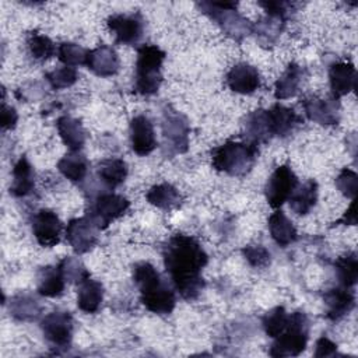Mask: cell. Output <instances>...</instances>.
<instances>
[{
    "label": "cell",
    "mask_w": 358,
    "mask_h": 358,
    "mask_svg": "<svg viewBox=\"0 0 358 358\" xmlns=\"http://www.w3.org/2000/svg\"><path fill=\"white\" fill-rule=\"evenodd\" d=\"M162 130L166 141L172 144V147L178 152H183L187 148V136H189V124L186 119L178 113L176 110H165Z\"/></svg>",
    "instance_id": "17"
},
{
    "label": "cell",
    "mask_w": 358,
    "mask_h": 358,
    "mask_svg": "<svg viewBox=\"0 0 358 358\" xmlns=\"http://www.w3.org/2000/svg\"><path fill=\"white\" fill-rule=\"evenodd\" d=\"M268 231L273 241L282 248L296 241V229L281 210L274 211L268 217Z\"/></svg>",
    "instance_id": "27"
},
{
    "label": "cell",
    "mask_w": 358,
    "mask_h": 358,
    "mask_svg": "<svg viewBox=\"0 0 358 358\" xmlns=\"http://www.w3.org/2000/svg\"><path fill=\"white\" fill-rule=\"evenodd\" d=\"M263 329L268 337L275 338L282 333L288 323V313L282 306H275L263 316Z\"/></svg>",
    "instance_id": "36"
},
{
    "label": "cell",
    "mask_w": 358,
    "mask_h": 358,
    "mask_svg": "<svg viewBox=\"0 0 358 358\" xmlns=\"http://www.w3.org/2000/svg\"><path fill=\"white\" fill-rule=\"evenodd\" d=\"M267 116L271 134L278 137H285L291 134L295 130V127L301 123V117L295 113L294 109L280 103H275L271 109H268Z\"/></svg>",
    "instance_id": "21"
},
{
    "label": "cell",
    "mask_w": 358,
    "mask_h": 358,
    "mask_svg": "<svg viewBox=\"0 0 358 358\" xmlns=\"http://www.w3.org/2000/svg\"><path fill=\"white\" fill-rule=\"evenodd\" d=\"M10 315L22 322H32L41 315V305L29 295H15L10 301Z\"/></svg>",
    "instance_id": "32"
},
{
    "label": "cell",
    "mask_w": 358,
    "mask_h": 358,
    "mask_svg": "<svg viewBox=\"0 0 358 358\" xmlns=\"http://www.w3.org/2000/svg\"><path fill=\"white\" fill-rule=\"evenodd\" d=\"M238 3L234 1H201L199 7L206 13L211 20H214L221 29L232 36L234 39L241 41L246 35L253 32V25L249 20L242 17L236 11Z\"/></svg>",
    "instance_id": "6"
},
{
    "label": "cell",
    "mask_w": 358,
    "mask_h": 358,
    "mask_svg": "<svg viewBox=\"0 0 358 358\" xmlns=\"http://www.w3.org/2000/svg\"><path fill=\"white\" fill-rule=\"evenodd\" d=\"M130 207V201L122 194L102 193L90 207L87 217L98 229H105L112 221L122 217Z\"/></svg>",
    "instance_id": "7"
},
{
    "label": "cell",
    "mask_w": 358,
    "mask_h": 358,
    "mask_svg": "<svg viewBox=\"0 0 358 358\" xmlns=\"http://www.w3.org/2000/svg\"><path fill=\"white\" fill-rule=\"evenodd\" d=\"M77 292V306L85 313L98 312L102 299H103V287L99 281L92 280L91 277L85 278L78 284Z\"/></svg>",
    "instance_id": "25"
},
{
    "label": "cell",
    "mask_w": 358,
    "mask_h": 358,
    "mask_svg": "<svg viewBox=\"0 0 358 358\" xmlns=\"http://www.w3.org/2000/svg\"><path fill=\"white\" fill-rule=\"evenodd\" d=\"M63 224L56 213L48 208L39 210L32 220V232L41 246L52 248L60 241Z\"/></svg>",
    "instance_id": "11"
},
{
    "label": "cell",
    "mask_w": 358,
    "mask_h": 358,
    "mask_svg": "<svg viewBox=\"0 0 358 358\" xmlns=\"http://www.w3.org/2000/svg\"><path fill=\"white\" fill-rule=\"evenodd\" d=\"M41 329L53 347H67L73 337V317L64 310L50 312L41 320Z\"/></svg>",
    "instance_id": "9"
},
{
    "label": "cell",
    "mask_w": 358,
    "mask_h": 358,
    "mask_svg": "<svg viewBox=\"0 0 358 358\" xmlns=\"http://www.w3.org/2000/svg\"><path fill=\"white\" fill-rule=\"evenodd\" d=\"M165 52L157 45H143L137 50L134 91L141 95H152L162 81V63Z\"/></svg>",
    "instance_id": "4"
},
{
    "label": "cell",
    "mask_w": 358,
    "mask_h": 358,
    "mask_svg": "<svg viewBox=\"0 0 358 358\" xmlns=\"http://www.w3.org/2000/svg\"><path fill=\"white\" fill-rule=\"evenodd\" d=\"M87 56L88 50L73 42H63L57 49V57L62 63H64V66L74 67L78 64H85Z\"/></svg>",
    "instance_id": "37"
},
{
    "label": "cell",
    "mask_w": 358,
    "mask_h": 358,
    "mask_svg": "<svg viewBox=\"0 0 358 358\" xmlns=\"http://www.w3.org/2000/svg\"><path fill=\"white\" fill-rule=\"evenodd\" d=\"M59 268L62 270L64 280L73 284H80L90 277V273L85 268V266L77 257H73V256L64 257L59 263Z\"/></svg>",
    "instance_id": "38"
},
{
    "label": "cell",
    "mask_w": 358,
    "mask_h": 358,
    "mask_svg": "<svg viewBox=\"0 0 358 358\" xmlns=\"http://www.w3.org/2000/svg\"><path fill=\"white\" fill-rule=\"evenodd\" d=\"M259 6L263 7V10L267 13V15L270 17H277L281 20H285L287 14L289 13V10L292 8V3L288 1H259Z\"/></svg>",
    "instance_id": "42"
},
{
    "label": "cell",
    "mask_w": 358,
    "mask_h": 358,
    "mask_svg": "<svg viewBox=\"0 0 358 358\" xmlns=\"http://www.w3.org/2000/svg\"><path fill=\"white\" fill-rule=\"evenodd\" d=\"M309 337V320L303 312L288 315V323L281 334H278L270 348V355L275 358L299 355Z\"/></svg>",
    "instance_id": "5"
},
{
    "label": "cell",
    "mask_w": 358,
    "mask_h": 358,
    "mask_svg": "<svg viewBox=\"0 0 358 358\" xmlns=\"http://www.w3.org/2000/svg\"><path fill=\"white\" fill-rule=\"evenodd\" d=\"M305 115L309 120L316 122L319 124H336L338 122L340 113V103L338 99L330 98H317V96H308L302 102Z\"/></svg>",
    "instance_id": "13"
},
{
    "label": "cell",
    "mask_w": 358,
    "mask_h": 358,
    "mask_svg": "<svg viewBox=\"0 0 358 358\" xmlns=\"http://www.w3.org/2000/svg\"><path fill=\"white\" fill-rule=\"evenodd\" d=\"M336 186L341 192V194L354 200L355 196H357V190H358V176H357V173L351 169L344 168L336 179Z\"/></svg>",
    "instance_id": "40"
},
{
    "label": "cell",
    "mask_w": 358,
    "mask_h": 358,
    "mask_svg": "<svg viewBox=\"0 0 358 358\" xmlns=\"http://www.w3.org/2000/svg\"><path fill=\"white\" fill-rule=\"evenodd\" d=\"M323 301L327 306V317L330 320H338L348 315L355 305L354 292L345 287L330 288L323 294Z\"/></svg>",
    "instance_id": "19"
},
{
    "label": "cell",
    "mask_w": 358,
    "mask_h": 358,
    "mask_svg": "<svg viewBox=\"0 0 358 358\" xmlns=\"http://www.w3.org/2000/svg\"><path fill=\"white\" fill-rule=\"evenodd\" d=\"M85 66L99 77H109L119 70V56L113 48L99 45L98 48L88 50Z\"/></svg>",
    "instance_id": "16"
},
{
    "label": "cell",
    "mask_w": 358,
    "mask_h": 358,
    "mask_svg": "<svg viewBox=\"0 0 358 358\" xmlns=\"http://www.w3.org/2000/svg\"><path fill=\"white\" fill-rule=\"evenodd\" d=\"M45 78L53 90H63V88L71 87L77 81L78 74L74 67L64 66L46 73Z\"/></svg>",
    "instance_id": "39"
},
{
    "label": "cell",
    "mask_w": 358,
    "mask_h": 358,
    "mask_svg": "<svg viewBox=\"0 0 358 358\" xmlns=\"http://www.w3.org/2000/svg\"><path fill=\"white\" fill-rule=\"evenodd\" d=\"M296 186L298 178L291 169V166L287 164L280 165L278 168H275V171L271 173L266 183L264 193L267 203L273 208L281 207L291 197Z\"/></svg>",
    "instance_id": "8"
},
{
    "label": "cell",
    "mask_w": 358,
    "mask_h": 358,
    "mask_svg": "<svg viewBox=\"0 0 358 358\" xmlns=\"http://www.w3.org/2000/svg\"><path fill=\"white\" fill-rule=\"evenodd\" d=\"M242 253L248 263L253 267L262 268L270 263V252L262 245H249L242 249Z\"/></svg>",
    "instance_id": "41"
},
{
    "label": "cell",
    "mask_w": 358,
    "mask_h": 358,
    "mask_svg": "<svg viewBox=\"0 0 358 358\" xmlns=\"http://www.w3.org/2000/svg\"><path fill=\"white\" fill-rule=\"evenodd\" d=\"M243 133L246 143H250L253 145H259L260 143L268 141L273 137V134L268 123L267 110L257 109L249 113L243 123Z\"/></svg>",
    "instance_id": "20"
},
{
    "label": "cell",
    "mask_w": 358,
    "mask_h": 358,
    "mask_svg": "<svg viewBox=\"0 0 358 358\" xmlns=\"http://www.w3.org/2000/svg\"><path fill=\"white\" fill-rule=\"evenodd\" d=\"M305 69L296 63H289L282 76L275 81L274 96L277 99H287L295 96L305 78Z\"/></svg>",
    "instance_id": "24"
},
{
    "label": "cell",
    "mask_w": 358,
    "mask_h": 358,
    "mask_svg": "<svg viewBox=\"0 0 358 358\" xmlns=\"http://www.w3.org/2000/svg\"><path fill=\"white\" fill-rule=\"evenodd\" d=\"M96 229L88 217L74 218L66 227V239L76 253H87L98 242Z\"/></svg>",
    "instance_id": "12"
},
{
    "label": "cell",
    "mask_w": 358,
    "mask_h": 358,
    "mask_svg": "<svg viewBox=\"0 0 358 358\" xmlns=\"http://www.w3.org/2000/svg\"><path fill=\"white\" fill-rule=\"evenodd\" d=\"M257 152V145L229 140L211 150V164L218 172L231 176H243L252 169Z\"/></svg>",
    "instance_id": "3"
},
{
    "label": "cell",
    "mask_w": 358,
    "mask_h": 358,
    "mask_svg": "<svg viewBox=\"0 0 358 358\" xmlns=\"http://www.w3.org/2000/svg\"><path fill=\"white\" fill-rule=\"evenodd\" d=\"M145 197L150 204L162 210H171L180 203V194L178 189L169 183H161V185L152 186L147 192Z\"/></svg>",
    "instance_id": "31"
},
{
    "label": "cell",
    "mask_w": 358,
    "mask_h": 358,
    "mask_svg": "<svg viewBox=\"0 0 358 358\" xmlns=\"http://www.w3.org/2000/svg\"><path fill=\"white\" fill-rule=\"evenodd\" d=\"M27 48L29 55L38 62L48 60L55 55V43L46 35L38 32L29 34L27 39Z\"/></svg>",
    "instance_id": "35"
},
{
    "label": "cell",
    "mask_w": 358,
    "mask_h": 358,
    "mask_svg": "<svg viewBox=\"0 0 358 358\" xmlns=\"http://www.w3.org/2000/svg\"><path fill=\"white\" fill-rule=\"evenodd\" d=\"M133 280L140 289L143 305L150 312L157 315H169L173 310L176 305L175 292L162 280L161 274L151 263H136L133 267Z\"/></svg>",
    "instance_id": "2"
},
{
    "label": "cell",
    "mask_w": 358,
    "mask_h": 358,
    "mask_svg": "<svg viewBox=\"0 0 358 358\" xmlns=\"http://www.w3.org/2000/svg\"><path fill=\"white\" fill-rule=\"evenodd\" d=\"M130 144L137 155H148L157 145L151 120L144 115H137L130 120Z\"/></svg>",
    "instance_id": "14"
},
{
    "label": "cell",
    "mask_w": 358,
    "mask_h": 358,
    "mask_svg": "<svg viewBox=\"0 0 358 358\" xmlns=\"http://www.w3.org/2000/svg\"><path fill=\"white\" fill-rule=\"evenodd\" d=\"M64 277L62 270L53 266L41 267L36 273V289L42 296L56 298L60 296L64 291Z\"/></svg>",
    "instance_id": "23"
},
{
    "label": "cell",
    "mask_w": 358,
    "mask_h": 358,
    "mask_svg": "<svg viewBox=\"0 0 358 358\" xmlns=\"http://www.w3.org/2000/svg\"><path fill=\"white\" fill-rule=\"evenodd\" d=\"M329 81L331 96L338 99L343 95H347L352 90H355L357 71L351 63L337 62L329 69Z\"/></svg>",
    "instance_id": "18"
},
{
    "label": "cell",
    "mask_w": 358,
    "mask_h": 358,
    "mask_svg": "<svg viewBox=\"0 0 358 358\" xmlns=\"http://www.w3.org/2000/svg\"><path fill=\"white\" fill-rule=\"evenodd\" d=\"M18 120V115L15 112V109L13 106H7L6 103H3L1 108V127L6 129H14L15 123Z\"/></svg>",
    "instance_id": "44"
},
{
    "label": "cell",
    "mask_w": 358,
    "mask_h": 358,
    "mask_svg": "<svg viewBox=\"0 0 358 358\" xmlns=\"http://www.w3.org/2000/svg\"><path fill=\"white\" fill-rule=\"evenodd\" d=\"M35 185V172L25 155H22L13 168V180L10 185V193L15 197L28 196Z\"/></svg>",
    "instance_id": "22"
},
{
    "label": "cell",
    "mask_w": 358,
    "mask_h": 358,
    "mask_svg": "<svg viewBox=\"0 0 358 358\" xmlns=\"http://www.w3.org/2000/svg\"><path fill=\"white\" fill-rule=\"evenodd\" d=\"M57 131L62 141L69 147L70 151H78L85 143V130L80 120L64 115L57 119Z\"/></svg>",
    "instance_id": "26"
},
{
    "label": "cell",
    "mask_w": 358,
    "mask_h": 358,
    "mask_svg": "<svg viewBox=\"0 0 358 358\" xmlns=\"http://www.w3.org/2000/svg\"><path fill=\"white\" fill-rule=\"evenodd\" d=\"M289 207L298 215H306L316 204L317 200V183L315 180L305 182L301 187L295 189L291 194Z\"/></svg>",
    "instance_id": "28"
},
{
    "label": "cell",
    "mask_w": 358,
    "mask_h": 358,
    "mask_svg": "<svg viewBox=\"0 0 358 358\" xmlns=\"http://www.w3.org/2000/svg\"><path fill=\"white\" fill-rule=\"evenodd\" d=\"M336 225L338 224H348V225H355L357 224V204H355V199L351 201V206L350 208L344 213V215L334 222Z\"/></svg>",
    "instance_id": "45"
},
{
    "label": "cell",
    "mask_w": 358,
    "mask_h": 358,
    "mask_svg": "<svg viewBox=\"0 0 358 358\" xmlns=\"http://www.w3.org/2000/svg\"><path fill=\"white\" fill-rule=\"evenodd\" d=\"M284 21L285 20L270 17V15H267L266 18H262L253 27V32L256 34L257 41L262 45H273L284 28Z\"/></svg>",
    "instance_id": "34"
},
{
    "label": "cell",
    "mask_w": 358,
    "mask_h": 358,
    "mask_svg": "<svg viewBox=\"0 0 358 358\" xmlns=\"http://www.w3.org/2000/svg\"><path fill=\"white\" fill-rule=\"evenodd\" d=\"M57 169L70 182L78 183L87 176L88 161L84 155L78 154V151H71L57 162Z\"/></svg>",
    "instance_id": "29"
},
{
    "label": "cell",
    "mask_w": 358,
    "mask_h": 358,
    "mask_svg": "<svg viewBox=\"0 0 358 358\" xmlns=\"http://www.w3.org/2000/svg\"><path fill=\"white\" fill-rule=\"evenodd\" d=\"M337 278L341 287L352 288L358 280V259L354 252L340 256L334 262Z\"/></svg>",
    "instance_id": "33"
},
{
    "label": "cell",
    "mask_w": 358,
    "mask_h": 358,
    "mask_svg": "<svg viewBox=\"0 0 358 358\" xmlns=\"http://www.w3.org/2000/svg\"><path fill=\"white\" fill-rule=\"evenodd\" d=\"M162 255L176 291L187 301L196 299L204 288L201 270L208 262L201 245L190 235L176 234L165 243Z\"/></svg>",
    "instance_id": "1"
},
{
    "label": "cell",
    "mask_w": 358,
    "mask_h": 358,
    "mask_svg": "<svg viewBox=\"0 0 358 358\" xmlns=\"http://www.w3.org/2000/svg\"><path fill=\"white\" fill-rule=\"evenodd\" d=\"M99 179L110 189L122 185L127 176V165L123 159L109 158L98 164L96 168Z\"/></svg>",
    "instance_id": "30"
},
{
    "label": "cell",
    "mask_w": 358,
    "mask_h": 358,
    "mask_svg": "<svg viewBox=\"0 0 358 358\" xmlns=\"http://www.w3.org/2000/svg\"><path fill=\"white\" fill-rule=\"evenodd\" d=\"M106 24L119 43L136 45L143 36L144 21L140 13L113 14L106 20Z\"/></svg>",
    "instance_id": "10"
},
{
    "label": "cell",
    "mask_w": 358,
    "mask_h": 358,
    "mask_svg": "<svg viewBox=\"0 0 358 358\" xmlns=\"http://www.w3.org/2000/svg\"><path fill=\"white\" fill-rule=\"evenodd\" d=\"M337 352V344L333 343L329 337L323 336L316 341L315 345V357H331Z\"/></svg>",
    "instance_id": "43"
},
{
    "label": "cell",
    "mask_w": 358,
    "mask_h": 358,
    "mask_svg": "<svg viewBox=\"0 0 358 358\" xmlns=\"http://www.w3.org/2000/svg\"><path fill=\"white\" fill-rule=\"evenodd\" d=\"M227 85L238 94H252L260 87V74L249 63H238L227 74Z\"/></svg>",
    "instance_id": "15"
}]
</instances>
